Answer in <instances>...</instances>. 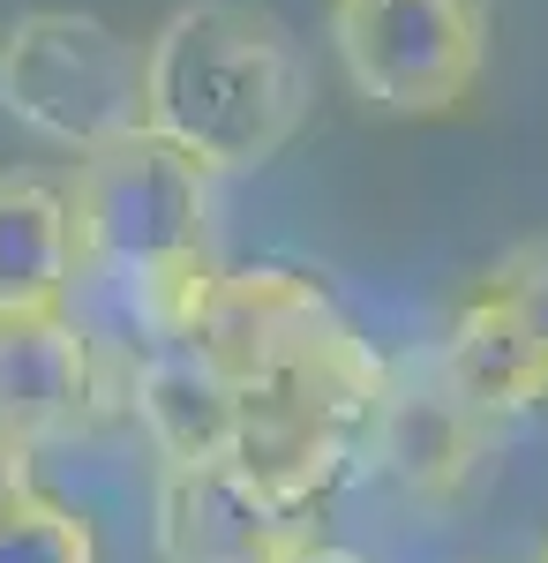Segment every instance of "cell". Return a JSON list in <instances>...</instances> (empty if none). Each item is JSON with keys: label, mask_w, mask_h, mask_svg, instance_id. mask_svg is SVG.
I'll list each match as a JSON object with an SVG mask.
<instances>
[{"label": "cell", "mask_w": 548, "mask_h": 563, "mask_svg": "<svg viewBox=\"0 0 548 563\" xmlns=\"http://www.w3.org/2000/svg\"><path fill=\"white\" fill-rule=\"evenodd\" d=\"M196 346L241 390L233 466L271 504L316 519L338 481L369 466V421L391 390L376 339L294 263H226Z\"/></svg>", "instance_id": "obj_1"}, {"label": "cell", "mask_w": 548, "mask_h": 563, "mask_svg": "<svg viewBox=\"0 0 548 563\" xmlns=\"http://www.w3.org/2000/svg\"><path fill=\"white\" fill-rule=\"evenodd\" d=\"M316 106L300 38L255 0H188L143 38V129L211 180L271 166Z\"/></svg>", "instance_id": "obj_2"}, {"label": "cell", "mask_w": 548, "mask_h": 563, "mask_svg": "<svg viewBox=\"0 0 548 563\" xmlns=\"http://www.w3.org/2000/svg\"><path fill=\"white\" fill-rule=\"evenodd\" d=\"M0 113L84 158L143 129V38L76 8H31L0 38Z\"/></svg>", "instance_id": "obj_3"}, {"label": "cell", "mask_w": 548, "mask_h": 563, "mask_svg": "<svg viewBox=\"0 0 548 563\" xmlns=\"http://www.w3.org/2000/svg\"><path fill=\"white\" fill-rule=\"evenodd\" d=\"M211 188L218 180L188 151H173L151 129L121 135L106 151H84L76 180H68L76 271H143V263L218 256Z\"/></svg>", "instance_id": "obj_4"}, {"label": "cell", "mask_w": 548, "mask_h": 563, "mask_svg": "<svg viewBox=\"0 0 548 563\" xmlns=\"http://www.w3.org/2000/svg\"><path fill=\"white\" fill-rule=\"evenodd\" d=\"M331 53L361 106L443 121L489 76V0H331Z\"/></svg>", "instance_id": "obj_5"}, {"label": "cell", "mask_w": 548, "mask_h": 563, "mask_svg": "<svg viewBox=\"0 0 548 563\" xmlns=\"http://www.w3.org/2000/svg\"><path fill=\"white\" fill-rule=\"evenodd\" d=\"M121 398H128V361L98 346L68 308L0 323V429L8 435L45 451V443L98 429Z\"/></svg>", "instance_id": "obj_6"}, {"label": "cell", "mask_w": 548, "mask_h": 563, "mask_svg": "<svg viewBox=\"0 0 548 563\" xmlns=\"http://www.w3.org/2000/svg\"><path fill=\"white\" fill-rule=\"evenodd\" d=\"M316 541V519L271 504L233 459L158 466L151 481V549L158 563H294Z\"/></svg>", "instance_id": "obj_7"}, {"label": "cell", "mask_w": 548, "mask_h": 563, "mask_svg": "<svg viewBox=\"0 0 548 563\" xmlns=\"http://www.w3.org/2000/svg\"><path fill=\"white\" fill-rule=\"evenodd\" d=\"M489 459H496V421H481L436 368L421 376L391 368V390L369 421V466L391 488H406L421 511H459L489 481Z\"/></svg>", "instance_id": "obj_8"}, {"label": "cell", "mask_w": 548, "mask_h": 563, "mask_svg": "<svg viewBox=\"0 0 548 563\" xmlns=\"http://www.w3.org/2000/svg\"><path fill=\"white\" fill-rule=\"evenodd\" d=\"M121 413L143 429L158 466H218L241 443V390L204 346H158L128 361Z\"/></svg>", "instance_id": "obj_9"}, {"label": "cell", "mask_w": 548, "mask_h": 563, "mask_svg": "<svg viewBox=\"0 0 548 563\" xmlns=\"http://www.w3.org/2000/svg\"><path fill=\"white\" fill-rule=\"evenodd\" d=\"M76 286V218L68 188L45 174H0V323L61 316Z\"/></svg>", "instance_id": "obj_10"}, {"label": "cell", "mask_w": 548, "mask_h": 563, "mask_svg": "<svg viewBox=\"0 0 548 563\" xmlns=\"http://www.w3.org/2000/svg\"><path fill=\"white\" fill-rule=\"evenodd\" d=\"M0 563H106V556H98V526L39 481L31 496H15L0 511Z\"/></svg>", "instance_id": "obj_11"}, {"label": "cell", "mask_w": 548, "mask_h": 563, "mask_svg": "<svg viewBox=\"0 0 548 563\" xmlns=\"http://www.w3.org/2000/svg\"><path fill=\"white\" fill-rule=\"evenodd\" d=\"M473 286L504 308V323L526 339L534 368L548 376V233H541V241H518L511 256H496L481 278H473Z\"/></svg>", "instance_id": "obj_12"}, {"label": "cell", "mask_w": 548, "mask_h": 563, "mask_svg": "<svg viewBox=\"0 0 548 563\" xmlns=\"http://www.w3.org/2000/svg\"><path fill=\"white\" fill-rule=\"evenodd\" d=\"M31 488H39V443L0 429V511H8L15 496H31Z\"/></svg>", "instance_id": "obj_13"}, {"label": "cell", "mask_w": 548, "mask_h": 563, "mask_svg": "<svg viewBox=\"0 0 548 563\" xmlns=\"http://www.w3.org/2000/svg\"><path fill=\"white\" fill-rule=\"evenodd\" d=\"M294 563H361V556H353V549H338V541H324V533H316V541H308V549H300Z\"/></svg>", "instance_id": "obj_14"}, {"label": "cell", "mask_w": 548, "mask_h": 563, "mask_svg": "<svg viewBox=\"0 0 548 563\" xmlns=\"http://www.w3.org/2000/svg\"><path fill=\"white\" fill-rule=\"evenodd\" d=\"M541 563H548V541H541Z\"/></svg>", "instance_id": "obj_15"}]
</instances>
